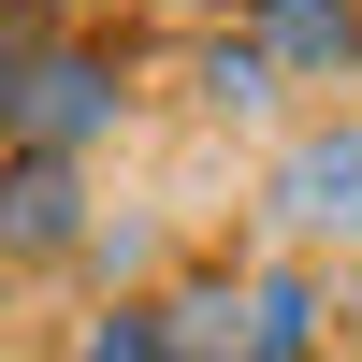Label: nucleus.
<instances>
[{
	"label": "nucleus",
	"mask_w": 362,
	"mask_h": 362,
	"mask_svg": "<svg viewBox=\"0 0 362 362\" xmlns=\"http://www.w3.org/2000/svg\"><path fill=\"white\" fill-rule=\"evenodd\" d=\"M102 116H116V58H102V44H44V58L15 73V145H44V160H73Z\"/></svg>",
	"instance_id": "1"
},
{
	"label": "nucleus",
	"mask_w": 362,
	"mask_h": 362,
	"mask_svg": "<svg viewBox=\"0 0 362 362\" xmlns=\"http://www.w3.org/2000/svg\"><path fill=\"white\" fill-rule=\"evenodd\" d=\"M73 232H87V189H73V160L15 145V160H0V247H15V261H58Z\"/></svg>",
	"instance_id": "2"
},
{
	"label": "nucleus",
	"mask_w": 362,
	"mask_h": 362,
	"mask_svg": "<svg viewBox=\"0 0 362 362\" xmlns=\"http://www.w3.org/2000/svg\"><path fill=\"white\" fill-rule=\"evenodd\" d=\"M276 218H290V232H362V116L276 160Z\"/></svg>",
	"instance_id": "3"
},
{
	"label": "nucleus",
	"mask_w": 362,
	"mask_h": 362,
	"mask_svg": "<svg viewBox=\"0 0 362 362\" xmlns=\"http://www.w3.org/2000/svg\"><path fill=\"white\" fill-rule=\"evenodd\" d=\"M247 29L276 44V73H319V87L362 73V0H261Z\"/></svg>",
	"instance_id": "4"
},
{
	"label": "nucleus",
	"mask_w": 362,
	"mask_h": 362,
	"mask_svg": "<svg viewBox=\"0 0 362 362\" xmlns=\"http://www.w3.org/2000/svg\"><path fill=\"white\" fill-rule=\"evenodd\" d=\"M203 102H218V116H261V102H276V44H261V29L218 44V58H203Z\"/></svg>",
	"instance_id": "5"
},
{
	"label": "nucleus",
	"mask_w": 362,
	"mask_h": 362,
	"mask_svg": "<svg viewBox=\"0 0 362 362\" xmlns=\"http://www.w3.org/2000/svg\"><path fill=\"white\" fill-rule=\"evenodd\" d=\"M87 362H189V348H174V319H160V305H116L102 334H87Z\"/></svg>",
	"instance_id": "6"
}]
</instances>
